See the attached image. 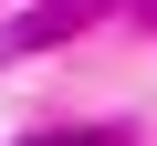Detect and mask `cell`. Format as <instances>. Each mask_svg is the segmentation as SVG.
Returning <instances> with one entry per match:
<instances>
[{
    "label": "cell",
    "instance_id": "1",
    "mask_svg": "<svg viewBox=\"0 0 157 146\" xmlns=\"http://www.w3.org/2000/svg\"><path fill=\"white\" fill-rule=\"evenodd\" d=\"M42 146H115V136H42Z\"/></svg>",
    "mask_w": 157,
    "mask_h": 146
}]
</instances>
